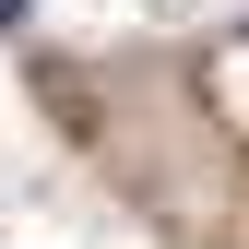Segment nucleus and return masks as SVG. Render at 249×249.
Wrapping results in <instances>:
<instances>
[{"label": "nucleus", "mask_w": 249, "mask_h": 249, "mask_svg": "<svg viewBox=\"0 0 249 249\" xmlns=\"http://www.w3.org/2000/svg\"><path fill=\"white\" fill-rule=\"evenodd\" d=\"M12 24H24V0H0V36H12Z\"/></svg>", "instance_id": "f257e3e1"}]
</instances>
